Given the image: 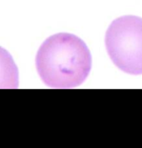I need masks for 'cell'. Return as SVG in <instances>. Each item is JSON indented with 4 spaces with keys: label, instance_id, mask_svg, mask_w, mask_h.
Instances as JSON below:
<instances>
[{
    "label": "cell",
    "instance_id": "cell-2",
    "mask_svg": "<svg viewBox=\"0 0 142 148\" xmlns=\"http://www.w3.org/2000/svg\"><path fill=\"white\" fill-rule=\"evenodd\" d=\"M106 47L116 67L131 75L142 74V18L127 15L116 18L108 27Z\"/></svg>",
    "mask_w": 142,
    "mask_h": 148
},
{
    "label": "cell",
    "instance_id": "cell-3",
    "mask_svg": "<svg viewBox=\"0 0 142 148\" xmlns=\"http://www.w3.org/2000/svg\"><path fill=\"white\" fill-rule=\"evenodd\" d=\"M18 87V67L11 54L0 47V89H15Z\"/></svg>",
    "mask_w": 142,
    "mask_h": 148
},
{
    "label": "cell",
    "instance_id": "cell-1",
    "mask_svg": "<svg viewBox=\"0 0 142 148\" xmlns=\"http://www.w3.org/2000/svg\"><path fill=\"white\" fill-rule=\"evenodd\" d=\"M91 63V55L84 41L67 33L49 37L36 56V67L41 79L53 88L80 86L90 73Z\"/></svg>",
    "mask_w": 142,
    "mask_h": 148
}]
</instances>
